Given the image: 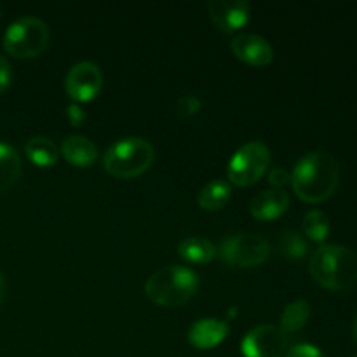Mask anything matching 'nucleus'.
Masks as SVG:
<instances>
[{
  "label": "nucleus",
  "instance_id": "1",
  "mask_svg": "<svg viewBox=\"0 0 357 357\" xmlns=\"http://www.w3.org/2000/svg\"><path fill=\"white\" fill-rule=\"evenodd\" d=\"M289 183L303 202H324L340 183V164L330 152L314 150L295 164Z\"/></svg>",
  "mask_w": 357,
  "mask_h": 357
},
{
  "label": "nucleus",
  "instance_id": "2",
  "mask_svg": "<svg viewBox=\"0 0 357 357\" xmlns=\"http://www.w3.org/2000/svg\"><path fill=\"white\" fill-rule=\"evenodd\" d=\"M314 281L331 291H345L357 284V255L340 244H323L310 258Z\"/></svg>",
  "mask_w": 357,
  "mask_h": 357
},
{
  "label": "nucleus",
  "instance_id": "3",
  "mask_svg": "<svg viewBox=\"0 0 357 357\" xmlns=\"http://www.w3.org/2000/svg\"><path fill=\"white\" fill-rule=\"evenodd\" d=\"M199 278L194 271L169 265L153 272L145 282L146 298L160 307H180L197 293Z\"/></svg>",
  "mask_w": 357,
  "mask_h": 357
},
{
  "label": "nucleus",
  "instance_id": "4",
  "mask_svg": "<svg viewBox=\"0 0 357 357\" xmlns=\"http://www.w3.org/2000/svg\"><path fill=\"white\" fill-rule=\"evenodd\" d=\"M152 143L139 136H129L108 146L103 155V166L108 174L122 180L139 176L153 162Z\"/></svg>",
  "mask_w": 357,
  "mask_h": 357
},
{
  "label": "nucleus",
  "instance_id": "5",
  "mask_svg": "<svg viewBox=\"0 0 357 357\" xmlns=\"http://www.w3.org/2000/svg\"><path fill=\"white\" fill-rule=\"evenodd\" d=\"M49 42V28L35 16L17 17L7 26L3 35V49L7 54L20 59L35 58L40 54Z\"/></svg>",
  "mask_w": 357,
  "mask_h": 357
},
{
  "label": "nucleus",
  "instance_id": "6",
  "mask_svg": "<svg viewBox=\"0 0 357 357\" xmlns=\"http://www.w3.org/2000/svg\"><path fill=\"white\" fill-rule=\"evenodd\" d=\"M271 164V150L261 142H250L241 146L229 162L230 183L237 187H250L257 183Z\"/></svg>",
  "mask_w": 357,
  "mask_h": 357
},
{
  "label": "nucleus",
  "instance_id": "7",
  "mask_svg": "<svg viewBox=\"0 0 357 357\" xmlns=\"http://www.w3.org/2000/svg\"><path fill=\"white\" fill-rule=\"evenodd\" d=\"M220 255L236 267H258L271 257V244L258 234L243 232L223 239Z\"/></svg>",
  "mask_w": 357,
  "mask_h": 357
},
{
  "label": "nucleus",
  "instance_id": "8",
  "mask_svg": "<svg viewBox=\"0 0 357 357\" xmlns=\"http://www.w3.org/2000/svg\"><path fill=\"white\" fill-rule=\"evenodd\" d=\"M288 347V335L274 324L253 328L241 342L244 357H281Z\"/></svg>",
  "mask_w": 357,
  "mask_h": 357
},
{
  "label": "nucleus",
  "instance_id": "9",
  "mask_svg": "<svg viewBox=\"0 0 357 357\" xmlns=\"http://www.w3.org/2000/svg\"><path fill=\"white\" fill-rule=\"evenodd\" d=\"M103 86L100 66L91 61H80L70 68L65 79V89L73 101L86 103L98 96Z\"/></svg>",
  "mask_w": 357,
  "mask_h": 357
},
{
  "label": "nucleus",
  "instance_id": "10",
  "mask_svg": "<svg viewBox=\"0 0 357 357\" xmlns=\"http://www.w3.org/2000/svg\"><path fill=\"white\" fill-rule=\"evenodd\" d=\"M206 7L215 26L225 33H234L250 21V3L244 0H209Z\"/></svg>",
  "mask_w": 357,
  "mask_h": 357
},
{
  "label": "nucleus",
  "instance_id": "11",
  "mask_svg": "<svg viewBox=\"0 0 357 357\" xmlns=\"http://www.w3.org/2000/svg\"><path fill=\"white\" fill-rule=\"evenodd\" d=\"M234 54L253 66H265L274 59V49L267 38L255 33H239L230 40Z\"/></svg>",
  "mask_w": 357,
  "mask_h": 357
},
{
  "label": "nucleus",
  "instance_id": "12",
  "mask_svg": "<svg viewBox=\"0 0 357 357\" xmlns=\"http://www.w3.org/2000/svg\"><path fill=\"white\" fill-rule=\"evenodd\" d=\"M289 206L288 192L282 188H268L255 195L250 204L251 215L261 222H271L284 215Z\"/></svg>",
  "mask_w": 357,
  "mask_h": 357
},
{
  "label": "nucleus",
  "instance_id": "13",
  "mask_svg": "<svg viewBox=\"0 0 357 357\" xmlns=\"http://www.w3.org/2000/svg\"><path fill=\"white\" fill-rule=\"evenodd\" d=\"M227 335H229V324L225 321L206 317V319H199L197 323L192 324V328L188 330V342L195 349L208 351V349L222 344Z\"/></svg>",
  "mask_w": 357,
  "mask_h": 357
},
{
  "label": "nucleus",
  "instance_id": "14",
  "mask_svg": "<svg viewBox=\"0 0 357 357\" xmlns=\"http://www.w3.org/2000/svg\"><path fill=\"white\" fill-rule=\"evenodd\" d=\"M59 153L73 166L87 167L96 160L98 146L86 136L73 135L63 139Z\"/></svg>",
  "mask_w": 357,
  "mask_h": 357
},
{
  "label": "nucleus",
  "instance_id": "15",
  "mask_svg": "<svg viewBox=\"0 0 357 357\" xmlns=\"http://www.w3.org/2000/svg\"><path fill=\"white\" fill-rule=\"evenodd\" d=\"M178 253L181 258L190 264H209L213 258L218 255V248L211 243L209 239L201 236L185 237L180 244H178Z\"/></svg>",
  "mask_w": 357,
  "mask_h": 357
},
{
  "label": "nucleus",
  "instance_id": "16",
  "mask_svg": "<svg viewBox=\"0 0 357 357\" xmlns=\"http://www.w3.org/2000/svg\"><path fill=\"white\" fill-rule=\"evenodd\" d=\"M24 153L33 164L40 167L54 166L59 159V149L47 136H33L24 145Z\"/></svg>",
  "mask_w": 357,
  "mask_h": 357
},
{
  "label": "nucleus",
  "instance_id": "17",
  "mask_svg": "<svg viewBox=\"0 0 357 357\" xmlns=\"http://www.w3.org/2000/svg\"><path fill=\"white\" fill-rule=\"evenodd\" d=\"M21 176V157L14 146L0 143V192L7 190Z\"/></svg>",
  "mask_w": 357,
  "mask_h": 357
},
{
  "label": "nucleus",
  "instance_id": "18",
  "mask_svg": "<svg viewBox=\"0 0 357 357\" xmlns=\"http://www.w3.org/2000/svg\"><path fill=\"white\" fill-rule=\"evenodd\" d=\"M230 194H232V187H230L229 181L213 180L199 192V206L204 211H218L229 202Z\"/></svg>",
  "mask_w": 357,
  "mask_h": 357
},
{
  "label": "nucleus",
  "instance_id": "19",
  "mask_svg": "<svg viewBox=\"0 0 357 357\" xmlns=\"http://www.w3.org/2000/svg\"><path fill=\"white\" fill-rule=\"evenodd\" d=\"M310 312V303L307 300H295L289 305H286L284 312L281 316V330L284 331L286 335L288 333H295V331L302 330L303 326L309 321Z\"/></svg>",
  "mask_w": 357,
  "mask_h": 357
},
{
  "label": "nucleus",
  "instance_id": "20",
  "mask_svg": "<svg viewBox=\"0 0 357 357\" xmlns=\"http://www.w3.org/2000/svg\"><path fill=\"white\" fill-rule=\"evenodd\" d=\"M330 218L319 209H312L303 216V232L310 241L316 243H324L326 237L330 236Z\"/></svg>",
  "mask_w": 357,
  "mask_h": 357
},
{
  "label": "nucleus",
  "instance_id": "21",
  "mask_svg": "<svg viewBox=\"0 0 357 357\" xmlns=\"http://www.w3.org/2000/svg\"><path fill=\"white\" fill-rule=\"evenodd\" d=\"M278 250L282 257L298 260V258H303L307 255V243L295 230H284L279 237Z\"/></svg>",
  "mask_w": 357,
  "mask_h": 357
},
{
  "label": "nucleus",
  "instance_id": "22",
  "mask_svg": "<svg viewBox=\"0 0 357 357\" xmlns=\"http://www.w3.org/2000/svg\"><path fill=\"white\" fill-rule=\"evenodd\" d=\"M201 100L195 94H187V96H181L178 100L176 112L180 117H192V115H195L201 110Z\"/></svg>",
  "mask_w": 357,
  "mask_h": 357
},
{
  "label": "nucleus",
  "instance_id": "23",
  "mask_svg": "<svg viewBox=\"0 0 357 357\" xmlns=\"http://www.w3.org/2000/svg\"><path fill=\"white\" fill-rule=\"evenodd\" d=\"M13 84V66L6 56H0V94L6 93Z\"/></svg>",
  "mask_w": 357,
  "mask_h": 357
},
{
  "label": "nucleus",
  "instance_id": "24",
  "mask_svg": "<svg viewBox=\"0 0 357 357\" xmlns=\"http://www.w3.org/2000/svg\"><path fill=\"white\" fill-rule=\"evenodd\" d=\"M286 357H326L321 352V349H317L316 345L310 344H298L293 349H289V352Z\"/></svg>",
  "mask_w": 357,
  "mask_h": 357
},
{
  "label": "nucleus",
  "instance_id": "25",
  "mask_svg": "<svg viewBox=\"0 0 357 357\" xmlns=\"http://www.w3.org/2000/svg\"><path fill=\"white\" fill-rule=\"evenodd\" d=\"M291 181V173L284 169V167H274V169L268 173V183L274 188H282L286 183Z\"/></svg>",
  "mask_w": 357,
  "mask_h": 357
},
{
  "label": "nucleus",
  "instance_id": "26",
  "mask_svg": "<svg viewBox=\"0 0 357 357\" xmlns=\"http://www.w3.org/2000/svg\"><path fill=\"white\" fill-rule=\"evenodd\" d=\"M66 110H68V112H66V115H68L70 122H72L73 126H79L80 122L86 119V114H84V110L79 107V105L72 103L68 108H66Z\"/></svg>",
  "mask_w": 357,
  "mask_h": 357
},
{
  "label": "nucleus",
  "instance_id": "27",
  "mask_svg": "<svg viewBox=\"0 0 357 357\" xmlns=\"http://www.w3.org/2000/svg\"><path fill=\"white\" fill-rule=\"evenodd\" d=\"M3 296H6V279H3L2 272H0V303H2Z\"/></svg>",
  "mask_w": 357,
  "mask_h": 357
},
{
  "label": "nucleus",
  "instance_id": "28",
  "mask_svg": "<svg viewBox=\"0 0 357 357\" xmlns=\"http://www.w3.org/2000/svg\"><path fill=\"white\" fill-rule=\"evenodd\" d=\"M352 333H354V338H356V342H357V316H356V319H354V326H352Z\"/></svg>",
  "mask_w": 357,
  "mask_h": 357
},
{
  "label": "nucleus",
  "instance_id": "29",
  "mask_svg": "<svg viewBox=\"0 0 357 357\" xmlns=\"http://www.w3.org/2000/svg\"><path fill=\"white\" fill-rule=\"evenodd\" d=\"M354 357H357V356H354Z\"/></svg>",
  "mask_w": 357,
  "mask_h": 357
}]
</instances>
